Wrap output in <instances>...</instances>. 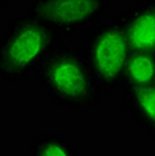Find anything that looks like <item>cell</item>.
<instances>
[{
    "instance_id": "cell-1",
    "label": "cell",
    "mask_w": 155,
    "mask_h": 156,
    "mask_svg": "<svg viewBox=\"0 0 155 156\" xmlns=\"http://www.w3.org/2000/svg\"><path fill=\"white\" fill-rule=\"evenodd\" d=\"M35 80L60 108L85 109L100 103L102 86L82 44H60L38 69Z\"/></svg>"
},
{
    "instance_id": "cell-2",
    "label": "cell",
    "mask_w": 155,
    "mask_h": 156,
    "mask_svg": "<svg viewBox=\"0 0 155 156\" xmlns=\"http://www.w3.org/2000/svg\"><path fill=\"white\" fill-rule=\"evenodd\" d=\"M61 37L28 12L11 19L0 34V81L16 84L35 76Z\"/></svg>"
},
{
    "instance_id": "cell-3",
    "label": "cell",
    "mask_w": 155,
    "mask_h": 156,
    "mask_svg": "<svg viewBox=\"0 0 155 156\" xmlns=\"http://www.w3.org/2000/svg\"><path fill=\"white\" fill-rule=\"evenodd\" d=\"M99 84L108 94L121 92L122 76L132 50L122 23L113 17L88 30L82 42Z\"/></svg>"
},
{
    "instance_id": "cell-4",
    "label": "cell",
    "mask_w": 155,
    "mask_h": 156,
    "mask_svg": "<svg viewBox=\"0 0 155 156\" xmlns=\"http://www.w3.org/2000/svg\"><path fill=\"white\" fill-rule=\"evenodd\" d=\"M107 11L108 0H30L27 12L64 36L91 30Z\"/></svg>"
},
{
    "instance_id": "cell-5",
    "label": "cell",
    "mask_w": 155,
    "mask_h": 156,
    "mask_svg": "<svg viewBox=\"0 0 155 156\" xmlns=\"http://www.w3.org/2000/svg\"><path fill=\"white\" fill-rule=\"evenodd\" d=\"M125 31L132 51H155V5L136 3L114 16Z\"/></svg>"
},
{
    "instance_id": "cell-6",
    "label": "cell",
    "mask_w": 155,
    "mask_h": 156,
    "mask_svg": "<svg viewBox=\"0 0 155 156\" xmlns=\"http://www.w3.org/2000/svg\"><path fill=\"white\" fill-rule=\"evenodd\" d=\"M121 105L133 122L155 137V86H143L121 90Z\"/></svg>"
},
{
    "instance_id": "cell-7",
    "label": "cell",
    "mask_w": 155,
    "mask_h": 156,
    "mask_svg": "<svg viewBox=\"0 0 155 156\" xmlns=\"http://www.w3.org/2000/svg\"><path fill=\"white\" fill-rule=\"evenodd\" d=\"M155 81V51H132L127 59L121 90L150 86Z\"/></svg>"
},
{
    "instance_id": "cell-8",
    "label": "cell",
    "mask_w": 155,
    "mask_h": 156,
    "mask_svg": "<svg viewBox=\"0 0 155 156\" xmlns=\"http://www.w3.org/2000/svg\"><path fill=\"white\" fill-rule=\"evenodd\" d=\"M28 156H82V153L64 133L46 131L31 140Z\"/></svg>"
},
{
    "instance_id": "cell-9",
    "label": "cell",
    "mask_w": 155,
    "mask_h": 156,
    "mask_svg": "<svg viewBox=\"0 0 155 156\" xmlns=\"http://www.w3.org/2000/svg\"><path fill=\"white\" fill-rule=\"evenodd\" d=\"M144 2H147V3H153V5H155V0H144Z\"/></svg>"
},
{
    "instance_id": "cell-10",
    "label": "cell",
    "mask_w": 155,
    "mask_h": 156,
    "mask_svg": "<svg viewBox=\"0 0 155 156\" xmlns=\"http://www.w3.org/2000/svg\"><path fill=\"white\" fill-rule=\"evenodd\" d=\"M153 144H155V139H153Z\"/></svg>"
},
{
    "instance_id": "cell-11",
    "label": "cell",
    "mask_w": 155,
    "mask_h": 156,
    "mask_svg": "<svg viewBox=\"0 0 155 156\" xmlns=\"http://www.w3.org/2000/svg\"><path fill=\"white\" fill-rule=\"evenodd\" d=\"M153 86H155V81H153Z\"/></svg>"
},
{
    "instance_id": "cell-12",
    "label": "cell",
    "mask_w": 155,
    "mask_h": 156,
    "mask_svg": "<svg viewBox=\"0 0 155 156\" xmlns=\"http://www.w3.org/2000/svg\"><path fill=\"white\" fill-rule=\"evenodd\" d=\"M153 139H155V137H153Z\"/></svg>"
}]
</instances>
